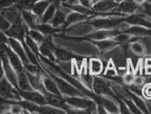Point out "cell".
Returning <instances> with one entry per match:
<instances>
[{"label": "cell", "instance_id": "cell-23", "mask_svg": "<svg viewBox=\"0 0 151 114\" xmlns=\"http://www.w3.org/2000/svg\"><path fill=\"white\" fill-rule=\"evenodd\" d=\"M87 18H88L87 15L80 14L78 12L71 13L67 16L65 26H68V25H70V24H73V23H77V22H84V21L87 20Z\"/></svg>", "mask_w": 151, "mask_h": 114}, {"label": "cell", "instance_id": "cell-2", "mask_svg": "<svg viewBox=\"0 0 151 114\" xmlns=\"http://www.w3.org/2000/svg\"><path fill=\"white\" fill-rule=\"evenodd\" d=\"M66 102L71 106L72 108L76 109H80L86 110L87 113H92V112H96L97 111V105L95 102L86 99V98H81V96H65L64 97Z\"/></svg>", "mask_w": 151, "mask_h": 114}, {"label": "cell", "instance_id": "cell-37", "mask_svg": "<svg viewBox=\"0 0 151 114\" xmlns=\"http://www.w3.org/2000/svg\"><path fill=\"white\" fill-rule=\"evenodd\" d=\"M115 41L118 44H124V43H128L129 41H131V38L128 34H118L115 37Z\"/></svg>", "mask_w": 151, "mask_h": 114}, {"label": "cell", "instance_id": "cell-8", "mask_svg": "<svg viewBox=\"0 0 151 114\" xmlns=\"http://www.w3.org/2000/svg\"><path fill=\"white\" fill-rule=\"evenodd\" d=\"M7 45L10 46V48L22 59L24 66H26V65H28L29 63L22 42H21L20 40H17L15 38H8Z\"/></svg>", "mask_w": 151, "mask_h": 114}, {"label": "cell", "instance_id": "cell-11", "mask_svg": "<svg viewBox=\"0 0 151 114\" xmlns=\"http://www.w3.org/2000/svg\"><path fill=\"white\" fill-rule=\"evenodd\" d=\"M117 4L115 0H101V1L93 4L94 13H108L116 7Z\"/></svg>", "mask_w": 151, "mask_h": 114}, {"label": "cell", "instance_id": "cell-14", "mask_svg": "<svg viewBox=\"0 0 151 114\" xmlns=\"http://www.w3.org/2000/svg\"><path fill=\"white\" fill-rule=\"evenodd\" d=\"M54 56L55 59L59 60L60 62H68L71 60H78V59H81L78 56H76L75 54L71 53L70 52H68V50L60 48L55 46L54 47Z\"/></svg>", "mask_w": 151, "mask_h": 114}, {"label": "cell", "instance_id": "cell-39", "mask_svg": "<svg viewBox=\"0 0 151 114\" xmlns=\"http://www.w3.org/2000/svg\"><path fill=\"white\" fill-rule=\"evenodd\" d=\"M142 94H143V95H144L147 99L151 100V83L147 84V85L143 87V89H142Z\"/></svg>", "mask_w": 151, "mask_h": 114}, {"label": "cell", "instance_id": "cell-40", "mask_svg": "<svg viewBox=\"0 0 151 114\" xmlns=\"http://www.w3.org/2000/svg\"><path fill=\"white\" fill-rule=\"evenodd\" d=\"M133 80H134V76L132 73L131 72H128V73H125L124 78H123V81L127 84V85H131L133 83Z\"/></svg>", "mask_w": 151, "mask_h": 114}, {"label": "cell", "instance_id": "cell-4", "mask_svg": "<svg viewBox=\"0 0 151 114\" xmlns=\"http://www.w3.org/2000/svg\"><path fill=\"white\" fill-rule=\"evenodd\" d=\"M29 30V27L26 25V23L22 18L19 21L12 23L11 27L6 32V34L8 38H13L17 40H20L21 42H24L25 38L28 35Z\"/></svg>", "mask_w": 151, "mask_h": 114}, {"label": "cell", "instance_id": "cell-19", "mask_svg": "<svg viewBox=\"0 0 151 114\" xmlns=\"http://www.w3.org/2000/svg\"><path fill=\"white\" fill-rule=\"evenodd\" d=\"M17 83H18V89L20 90H23V91H27V90H31L33 89L29 79L28 78L26 70L17 73Z\"/></svg>", "mask_w": 151, "mask_h": 114}, {"label": "cell", "instance_id": "cell-36", "mask_svg": "<svg viewBox=\"0 0 151 114\" xmlns=\"http://www.w3.org/2000/svg\"><path fill=\"white\" fill-rule=\"evenodd\" d=\"M17 0H0V12L14 6Z\"/></svg>", "mask_w": 151, "mask_h": 114}, {"label": "cell", "instance_id": "cell-20", "mask_svg": "<svg viewBox=\"0 0 151 114\" xmlns=\"http://www.w3.org/2000/svg\"><path fill=\"white\" fill-rule=\"evenodd\" d=\"M35 29L38 30L45 36H52L53 34L61 30L60 28H56V27H53L52 24L50 25V24L45 23V22H39Z\"/></svg>", "mask_w": 151, "mask_h": 114}, {"label": "cell", "instance_id": "cell-53", "mask_svg": "<svg viewBox=\"0 0 151 114\" xmlns=\"http://www.w3.org/2000/svg\"><path fill=\"white\" fill-rule=\"evenodd\" d=\"M76 1H77V0H71V3H72V4H74Z\"/></svg>", "mask_w": 151, "mask_h": 114}, {"label": "cell", "instance_id": "cell-47", "mask_svg": "<svg viewBox=\"0 0 151 114\" xmlns=\"http://www.w3.org/2000/svg\"><path fill=\"white\" fill-rule=\"evenodd\" d=\"M145 65L147 66H151V57H147L145 60Z\"/></svg>", "mask_w": 151, "mask_h": 114}, {"label": "cell", "instance_id": "cell-46", "mask_svg": "<svg viewBox=\"0 0 151 114\" xmlns=\"http://www.w3.org/2000/svg\"><path fill=\"white\" fill-rule=\"evenodd\" d=\"M4 77H5V71H4L2 62H1V60H0V80H1Z\"/></svg>", "mask_w": 151, "mask_h": 114}, {"label": "cell", "instance_id": "cell-35", "mask_svg": "<svg viewBox=\"0 0 151 114\" xmlns=\"http://www.w3.org/2000/svg\"><path fill=\"white\" fill-rule=\"evenodd\" d=\"M131 49L132 51L136 53V54H143L144 52H145V49H144V45L139 43V42H133L132 45H131Z\"/></svg>", "mask_w": 151, "mask_h": 114}, {"label": "cell", "instance_id": "cell-13", "mask_svg": "<svg viewBox=\"0 0 151 114\" xmlns=\"http://www.w3.org/2000/svg\"><path fill=\"white\" fill-rule=\"evenodd\" d=\"M22 18L29 29H35L37 25L41 22V20L31 10L22 11Z\"/></svg>", "mask_w": 151, "mask_h": 114}, {"label": "cell", "instance_id": "cell-27", "mask_svg": "<svg viewBox=\"0 0 151 114\" xmlns=\"http://www.w3.org/2000/svg\"><path fill=\"white\" fill-rule=\"evenodd\" d=\"M103 71V64L99 59L93 58L89 62V71L93 75H99Z\"/></svg>", "mask_w": 151, "mask_h": 114}, {"label": "cell", "instance_id": "cell-6", "mask_svg": "<svg viewBox=\"0 0 151 114\" xmlns=\"http://www.w3.org/2000/svg\"><path fill=\"white\" fill-rule=\"evenodd\" d=\"M19 95H20L22 99L29 101V102H34L36 104H38V105H45V104H47L45 95L43 93L37 91V90L31 89V90L23 91V90L19 89Z\"/></svg>", "mask_w": 151, "mask_h": 114}, {"label": "cell", "instance_id": "cell-28", "mask_svg": "<svg viewBox=\"0 0 151 114\" xmlns=\"http://www.w3.org/2000/svg\"><path fill=\"white\" fill-rule=\"evenodd\" d=\"M96 45L101 52H106V51H110L111 49H113L117 45V43L115 40L102 39V40H98L96 42Z\"/></svg>", "mask_w": 151, "mask_h": 114}, {"label": "cell", "instance_id": "cell-26", "mask_svg": "<svg viewBox=\"0 0 151 114\" xmlns=\"http://www.w3.org/2000/svg\"><path fill=\"white\" fill-rule=\"evenodd\" d=\"M57 6H58L55 4H50L41 18V22H45V23L50 22L53 18V16L55 15V13L57 11Z\"/></svg>", "mask_w": 151, "mask_h": 114}, {"label": "cell", "instance_id": "cell-10", "mask_svg": "<svg viewBox=\"0 0 151 114\" xmlns=\"http://www.w3.org/2000/svg\"><path fill=\"white\" fill-rule=\"evenodd\" d=\"M6 53H7V57H8V60L11 63V65L13 66V68L15 70V71L17 73L22 72L23 71H25V66L22 61V59L20 57L10 48V46L6 44Z\"/></svg>", "mask_w": 151, "mask_h": 114}, {"label": "cell", "instance_id": "cell-29", "mask_svg": "<svg viewBox=\"0 0 151 114\" xmlns=\"http://www.w3.org/2000/svg\"><path fill=\"white\" fill-rule=\"evenodd\" d=\"M128 95L132 97L133 102L137 105V107L141 110V112H144V113H147L148 112V110L147 108V104L144 102V101L138 95H135V93H131L129 92Z\"/></svg>", "mask_w": 151, "mask_h": 114}, {"label": "cell", "instance_id": "cell-21", "mask_svg": "<svg viewBox=\"0 0 151 114\" xmlns=\"http://www.w3.org/2000/svg\"><path fill=\"white\" fill-rule=\"evenodd\" d=\"M49 5H50V3L47 2L46 0H38V1L33 6L31 11L41 20L44 13L45 12V10L47 9Z\"/></svg>", "mask_w": 151, "mask_h": 114}, {"label": "cell", "instance_id": "cell-48", "mask_svg": "<svg viewBox=\"0 0 151 114\" xmlns=\"http://www.w3.org/2000/svg\"><path fill=\"white\" fill-rule=\"evenodd\" d=\"M133 1H134L137 5H142L143 3H145V0H133Z\"/></svg>", "mask_w": 151, "mask_h": 114}, {"label": "cell", "instance_id": "cell-15", "mask_svg": "<svg viewBox=\"0 0 151 114\" xmlns=\"http://www.w3.org/2000/svg\"><path fill=\"white\" fill-rule=\"evenodd\" d=\"M122 33L121 31H119L118 30H99L93 33H91L87 36V38L90 39H94V40H102V39H106L110 37H116V35Z\"/></svg>", "mask_w": 151, "mask_h": 114}, {"label": "cell", "instance_id": "cell-18", "mask_svg": "<svg viewBox=\"0 0 151 114\" xmlns=\"http://www.w3.org/2000/svg\"><path fill=\"white\" fill-rule=\"evenodd\" d=\"M124 22L151 29V22L139 14H132V15L124 18Z\"/></svg>", "mask_w": 151, "mask_h": 114}, {"label": "cell", "instance_id": "cell-32", "mask_svg": "<svg viewBox=\"0 0 151 114\" xmlns=\"http://www.w3.org/2000/svg\"><path fill=\"white\" fill-rule=\"evenodd\" d=\"M28 35L32 38L34 39L36 42H37L38 44L42 43L44 38H45V35L43 33H41L37 29H29V31H28Z\"/></svg>", "mask_w": 151, "mask_h": 114}, {"label": "cell", "instance_id": "cell-43", "mask_svg": "<svg viewBox=\"0 0 151 114\" xmlns=\"http://www.w3.org/2000/svg\"><path fill=\"white\" fill-rule=\"evenodd\" d=\"M106 74L108 76H109L110 78L114 77L116 75V70H115V66H114L113 63H109V67H108V69L106 71Z\"/></svg>", "mask_w": 151, "mask_h": 114}, {"label": "cell", "instance_id": "cell-3", "mask_svg": "<svg viewBox=\"0 0 151 114\" xmlns=\"http://www.w3.org/2000/svg\"><path fill=\"white\" fill-rule=\"evenodd\" d=\"M0 97L12 101H19L22 99L19 95V89L15 87L6 76L0 80Z\"/></svg>", "mask_w": 151, "mask_h": 114}, {"label": "cell", "instance_id": "cell-16", "mask_svg": "<svg viewBox=\"0 0 151 114\" xmlns=\"http://www.w3.org/2000/svg\"><path fill=\"white\" fill-rule=\"evenodd\" d=\"M26 72H27V75H28V78L29 79V82H30L32 88L45 94L46 91H45V88L44 83H43V76L38 75V74L30 73L27 71H26Z\"/></svg>", "mask_w": 151, "mask_h": 114}, {"label": "cell", "instance_id": "cell-38", "mask_svg": "<svg viewBox=\"0 0 151 114\" xmlns=\"http://www.w3.org/2000/svg\"><path fill=\"white\" fill-rule=\"evenodd\" d=\"M124 102L127 104V106H128V108H129L131 112H132V113H140L141 112V110L137 107V105L133 102V101H130L128 99H124Z\"/></svg>", "mask_w": 151, "mask_h": 114}, {"label": "cell", "instance_id": "cell-9", "mask_svg": "<svg viewBox=\"0 0 151 114\" xmlns=\"http://www.w3.org/2000/svg\"><path fill=\"white\" fill-rule=\"evenodd\" d=\"M93 89L97 95H104L108 96H114V94L109 87V84L101 78H93Z\"/></svg>", "mask_w": 151, "mask_h": 114}, {"label": "cell", "instance_id": "cell-1", "mask_svg": "<svg viewBox=\"0 0 151 114\" xmlns=\"http://www.w3.org/2000/svg\"><path fill=\"white\" fill-rule=\"evenodd\" d=\"M44 69L45 70L46 73H48L53 79V80L57 84V86H58V87H59L61 95H64L66 96H76V95H78V96H84L85 95L80 90H78L77 87H75L73 85H71L69 82H68L63 78L58 76V75H56L54 73H52V71H48L45 67H44Z\"/></svg>", "mask_w": 151, "mask_h": 114}, {"label": "cell", "instance_id": "cell-49", "mask_svg": "<svg viewBox=\"0 0 151 114\" xmlns=\"http://www.w3.org/2000/svg\"><path fill=\"white\" fill-rule=\"evenodd\" d=\"M146 73L148 75H151V66H147L146 68Z\"/></svg>", "mask_w": 151, "mask_h": 114}, {"label": "cell", "instance_id": "cell-31", "mask_svg": "<svg viewBox=\"0 0 151 114\" xmlns=\"http://www.w3.org/2000/svg\"><path fill=\"white\" fill-rule=\"evenodd\" d=\"M25 44L27 45V46L34 53H36L38 57L40 55V53H39V44L37 42H36L34 39H32L29 35L26 36L25 38Z\"/></svg>", "mask_w": 151, "mask_h": 114}, {"label": "cell", "instance_id": "cell-44", "mask_svg": "<svg viewBox=\"0 0 151 114\" xmlns=\"http://www.w3.org/2000/svg\"><path fill=\"white\" fill-rule=\"evenodd\" d=\"M8 37L6 36V32L0 30V44H7Z\"/></svg>", "mask_w": 151, "mask_h": 114}, {"label": "cell", "instance_id": "cell-30", "mask_svg": "<svg viewBox=\"0 0 151 114\" xmlns=\"http://www.w3.org/2000/svg\"><path fill=\"white\" fill-rule=\"evenodd\" d=\"M66 112L64 110L60 109V108H56L53 107L52 105L49 104H45V105H40L39 107V112L38 113H45V114H60V113H64Z\"/></svg>", "mask_w": 151, "mask_h": 114}, {"label": "cell", "instance_id": "cell-52", "mask_svg": "<svg viewBox=\"0 0 151 114\" xmlns=\"http://www.w3.org/2000/svg\"><path fill=\"white\" fill-rule=\"evenodd\" d=\"M115 1L117 3V2H121V1H124V0H115Z\"/></svg>", "mask_w": 151, "mask_h": 114}, {"label": "cell", "instance_id": "cell-42", "mask_svg": "<svg viewBox=\"0 0 151 114\" xmlns=\"http://www.w3.org/2000/svg\"><path fill=\"white\" fill-rule=\"evenodd\" d=\"M119 105H120L119 112H121V113H130L131 112L128 106H127V104L125 103V102H123V101L119 100Z\"/></svg>", "mask_w": 151, "mask_h": 114}, {"label": "cell", "instance_id": "cell-22", "mask_svg": "<svg viewBox=\"0 0 151 114\" xmlns=\"http://www.w3.org/2000/svg\"><path fill=\"white\" fill-rule=\"evenodd\" d=\"M66 19H67V16H66L65 13L63 11H61L60 9H57L55 15L53 16V18L52 19V21L50 22L53 27L60 28L61 25H65Z\"/></svg>", "mask_w": 151, "mask_h": 114}, {"label": "cell", "instance_id": "cell-5", "mask_svg": "<svg viewBox=\"0 0 151 114\" xmlns=\"http://www.w3.org/2000/svg\"><path fill=\"white\" fill-rule=\"evenodd\" d=\"M123 22L124 18H105V19H95L91 21V25L97 29L101 30H111L116 29Z\"/></svg>", "mask_w": 151, "mask_h": 114}, {"label": "cell", "instance_id": "cell-41", "mask_svg": "<svg viewBox=\"0 0 151 114\" xmlns=\"http://www.w3.org/2000/svg\"><path fill=\"white\" fill-rule=\"evenodd\" d=\"M141 7H142L143 13L146 14L147 15H148L149 17H151V3H149V2L143 3Z\"/></svg>", "mask_w": 151, "mask_h": 114}, {"label": "cell", "instance_id": "cell-54", "mask_svg": "<svg viewBox=\"0 0 151 114\" xmlns=\"http://www.w3.org/2000/svg\"><path fill=\"white\" fill-rule=\"evenodd\" d=\"M147 1H148L149 3H151V0H147Z\"/></svg>", "mask_w": 151, "mask_h": 114}, {"label": "cell", "instance_id": "cell-34", "mask_svg": "<svg viewBox=\"0 0 151 114\" xmlns=\"http://www.w3.org/2000/svg\"><path fill=\"white\" fill-rule=\"evenodd\" d=\"M11 25L12 23L7 20V18L3 14L2 12H0V30L6 32Z\"/></svg>", "mask_w": 151, "mask_h": 114}, {"label": "cell", "instance_id": "cell-33", "mask_svg": "<svg viewBox=\"0 0 151 114\" xmlns=\"http://www.w3.org/2000/svg\"><path fill=\"white\" fill-rule=\"evenodd\" d=\"M81 78H82V81L84 83V85L87 87V88H93V78L90 75L89 72H87V71L83 70L81 71Z\"/></svg>", "mask_w": 151, "mask_h": 114}, {"label": "cell", "instance_id": "cell-45", "mask_svg": "<svg viewBox=\"0 0 151 114\" xmlns=\"http://www.w3.org/2000/svg\"><path fill=\"white\" fill-rule=\"evenodd\" d=\"M79 3L81 6L87 7V8H90L93 2H92V0H79Z\"/></svg>", "mask_w": 151, "mask_h": 114}, {"label": "cell", "instance_id": "cell-12", "mask_svg": "<svg viewBox=\"0 0 151 114\" xmlns=\"http://www.w3.org/2000/svg\"><path fill=\"white\" fill-rule=\"evenodd\" d=\"M138 5L133 0H124L115 8V13L118 14H133L138 9Z\"/></svg>", "mask_w": 151, "mask_h": 114}, {"label": "cell", "instance_id": "cell-17", "mask_svg": "<svg viewBox=\"0 0 151 114\" xmlns=\"http://www.w3.org/2000/svg\"><path fill=\"white\" fill-rule=\"evenodd\" d=\"M43 83H44L45 91H47L48 93H51V94H53L56 95H62L57 84L55 83L53 79L48 73H46L43 76Z\"/></svg>", "mask_w": 151, "mask_h": 114}, {"label": "cell", "instance_id": "cell-7", "mask_svg": "<svg viewBox=\"0 0 151 114\" xmlns=\"http://www.w3.org/2000/svg\"><path fill=\"white\" fill-rule=\"evenodd\" d=\"M54 44L52 42V36H45L43 42L39 44V53L40 55L45 57V58L55 62L54 56Z\"/></svg>", "mask_w": 151, "mask_h": 114}, {"label": "cell", "instance_id": "cell-24", "mask_svg": "<svg viewBox=\"0 0 151 114\" xmlns=\"http://www.w3.org/2000/svg\"><path fill=\"white\" fill-rule=\"evenodd\" d=\"M101 103L104 107V109L110 113H118L119 112V107L116 105V103L108 97H101Z\"/></svg>", "mask_w": 151, "mask_h": 114}, {"label": "cell", "instance_id": "cell-50", "mask_svg": "<svg viewBox=\"0 0 151 114\" xmlns=\"http://www.w3.org/2000/svg\"><path fill=\"white\" fill-rule=\"evenodd\" d=\"M147 110H148V112L151 113V102H147Z\"/></svg>", "mask_w": 151, "mask_h": 114}, {"label": "cell", "instance_id": "cell-51", "mask_svg": "<svg viewBox=\"0 0 151 114\" xmlns=\"http://www.w3.org/2000/svg\"><path fill=\"white\" fill-rule=\"evenodd\" d=\"M99 1H101V0H93V4H95V3H97Z\"/></svg>", "mask_w": 151, "mask_h": 114}, {"label": "cell", "instance_id": "cell-25", "mask_svg": "<svg viewBox=\"0 0 151 114\" xmlns=\"http://www.w3.org/2000/svg\"><path fill=\"white\" fill-rule=\"evenodd\" d=\"M37 1L38 0H17L14 6L21 12L24 10H31Z\"/></svg>", "mask_w": 151, "mask_h": 114}]
</instances>
